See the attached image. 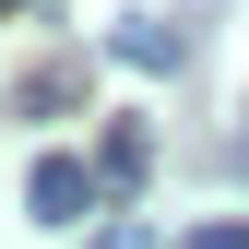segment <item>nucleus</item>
<instances>
[{
  "label": "nucleus",
  "mask_w": 249,
  "mask_h": 249,
  "mask_svg": "<svg viewBox=\"0 0 249 249\" xmlns=\"http://www.w3.org/2000/svg\"><path fill=\"white\" fill-rule=\"evenodd\" d=\"M95 202H107V178L83 166V154H36V166H24V213H36V226H83Z\"/></svg>",
  "instance_id": "1"
},
{
  "label": "nucleus",
  "mask_w": 249,
  "mask_h": 249,
  "mask_svg": "<svg viewBox=\"0 0 249 249\" xmlns=\"http://www.w3.org/2000/svg\"><path fill=\"white\" fill-rule=\"evenodd\" d=\"M107 59H119V71H178L190 36H178V24H154V12H119V24H107Z\"/></svg>",
  "instance_id": "2"
},
{
  "label": "nucleus",
  "mask_w": 249,
  "mask_h": 249,
  "mask_svg": "<svg viewBox=\"0 0 249 249\" xmlns=\"http://www.w3.org/2000/svg\"><path fill=\"white\" fill-rule=\"evenodd\" d=\"M142 166H154V131H142V119H107V142H95V178H107V190H142Z\"/></svg>",
  "instance_id": "3"
},
{
  "label": "nucleus",
  "mask_w": 249,
  "mask_h": 249,
  "mask_svg": "<svg viewBox=\"0 0 249 249\" xmlns=\"http://www.w3.org/2000/svg\"><path fill=\"white\" fill-rule=\"evenodd\" d=\"M83 249H154V226H142V213H107V226L83 237Z\"/></svg>",
  "instance_id": "4"
},
{
  "label": "nucleus",
  "mask_w": 249,
  "mask_h": 249,
  "mask_svg": "<svg viewBox=\"0 0 249 249\" xmlns=\"http://www.w3.org/2000/svg\"><path fill=\"white\" fill-rule=\"evenodd\" d=\"M178 249H249V226H190Z\"/></svg>",
  "instance_id": "5"
},
{
  "label": "nucleus",
  "mask_w": 249,
  "mask_h": 249,
  "mask_svg": "<svg viewBox=\"0 0 249 249\" xmlns=\"http://www.w3.org/2000/svg\"><path fill=\"white\" fill-rule=\"evenodd\" d=\"M0 12H12V0H0Z\"/></svg>",
  "instance_id": "6"
}]
</instances>
